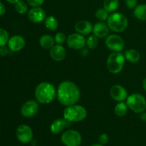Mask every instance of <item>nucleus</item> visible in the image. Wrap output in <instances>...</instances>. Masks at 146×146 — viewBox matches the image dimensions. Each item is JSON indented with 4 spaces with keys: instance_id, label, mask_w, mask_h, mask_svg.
Here are the masks:
<instances>
[{
    "instance_id": "1",
    "label": "nucleus",
    "mask_w": 146,
    "mask_h": 146,
    "mask_svg": "<svg viewBox=\"0 0 146 146\" xmlns=\"http://www.w3.org/2000/svg\"><path fill=\"white\" fill-rule=\"evenodd\" d=\"M56 97L61 104L65 106L76 104L81 93L76 84L71 81H62L57 88Z\"/></svg>"
},
{
    "instance_id": "2",
    "label": "nucleus",
    "mask_w": 146,
    "mask_h": 146,
    "mask_svg": "<svg viewBox=\"0 0 146 146\" xmlns=\"http://www.w3.org/2000/svg\"><path fill=\"white\" fill-rule=\"evenodd\" d=\"M57 90L49 82H41L38 84L35 89V97L38 103L48 104L53 102L56 97Z\"/></svg>"
},
{
    "instance_id": "3",
    "label": "nucleus",
    "mask_w": 146,
    "mask_h": 146,
    "mask_svg": "<svg viewBox=\"0 0 146 146\" xmlns=\"http://www.w3.org/2000/svg\"><path fill=\"white\" fill-rule=\"evenodd\" d=\"M64 118L69 123L80 122L86 118L87 111L81 105H74L66 106L64 111Z\"/></svg>"
},
{
    "instance_id": "4",
    "label": "nucleus",
    "mask_w": 146,
    "mask_h": 146,
    "mask_svg": "<svg viewBox=\"0 0 146 146\" xmlns=\"http://www.w3.org/2000/svg\"><path fill=\"white\" fill-rule=\"evenodd\" d=\"M107 24L112 31L115 32H123L128 25L127 17L120 12H113L107 19Z\"/></svg>"
},
{
    "instance_id": "5",
    "label": "nucleus",
    "mask_w": 146,
    "mask_h": 146,
    "mask_svg": "<svg viewBox=\"0 0 146 146\" xmlns=\"http://www.w3.org/2000/svg\"><path fill=\"white\" fill-rule=\"evenodd\" d=\"M125 61V58L122 53L113 52L107 58V68L112 74H119L123 69Z\"/></svg>"
},
{
    "instance_id": "6",
    "label": "nucleus",
    "mask_w": 146,
    "mask_h": 146,
    "mask_svg": "<svg viewBox=\"0 0 146 146\" xmlns=\"http://www.w3.org/2000/svg\"><path fill=\"white\" fill-rule=\"evenodd\" d=\"M125 103L128 108L135 113H141L146 110L145 98L138 93L128 96Z\"/></svg>"
},
{
    "instance_id": "7",
    "label": "nucleus",
    "mask_w": 146,
    "mask_h": 146,
    "mask_svg": "<svg viewBox=\"0 0 146 146\" xmlns=\"http://www.w3.org/2000/svg\"><path fill=\"white\" fill-rule=\"evenodd\" d=\"M106 46L113 52H121L125 47L123 38L117 34L108 36L105 41Z\"/></svg>"
},
{
    "instance_id": "8",
    "label": "nucleus",
    "mask_w": 146,
    "mask_h": 146,
    "mask_svg": "<svg viewBox=\"0 0 146 146\" xmlns=\"http://www.w3.org/2000/svg\"><path fill=\"white\" fill-rule=\"evenodd\" d=\"M61 140L66 146H80L82 141V137L77 131L68 130L63 133Z\"/></svg>"
},
{
    "instance_id": "9",
    "label": "nucleus",
    "mask_w": 146,
    "mask_h": 146,
    "mask_svg": "<svg viewBox=\"0 0 146 146\" xmlns=\"http://www.w3.org/2000/svg\"><path fill=\"white\" fill-rule=\"evenodd\" d=\"M39 109L38 102L35 100L27 101L21 106V114L25 118L34 117L38 113Z\"/></svg>"
},
{
    "instance_id": "10",
    "label": "nucleus",
    "mask_w": 146,
    "mask_h": 146,
    "mask_svg": "<svg viewBox=\"0 0 146 146\" xmlns=\"http://www.w3.org/2000/svg\"><path fill=\"white\" fill-rule=\"evenodd\" d=\"M86 39L84 35L78 33L71 34L67 37L66 43L69 48L75 50H80L85 47Z\"/></svg>"
},
{
    "instance_id": "11",
    "label": "nucleus",
    "mask_w": 146,
    "mask_h": 146,
    "mask_svg": "<svg viewBox=\"0 0 146 146\" xmlns=\"http://www.w3.org/2000/svg\"><path fill=\"white\" fill-rule=\"evenodd\" d=\"M16 135L20 143H28L33 138V131L29 125L21 124L17 128Z\"/></svg>"
},
{
    "instance_id": "12",
    "label": "nucleus",
    "mask_w": 146,
    "mask_h": 146,
    "mask_svg": "<svg viewBox=\"0 0 146 146\" xmlns=\"http://www.w3.org/2000/svg\"><path fill=\"white\" fill-rule=\"evenodd\" d=\"M110 95L111 98L117 102H123L126 101L128 98V92L123 86L115 84L113 86L110 90Z\"/></svg>"
},
{
    "instance_id": "13",
    "label": "nucleus",
    "mask_w": 146,
    "mask_h": 146,
    "mask_svg": "<svg viewBox=\"0 0 146 146\" xmlns=\"http://www.w3.org/2000/svg\"><path fill=\"white\" fill-rule=\"evenodd\" d=\"M26 41L24 37L19 35H14L10 37L8 41V48L12 52H18L25 46Z\"/></svg>"
},
{
    "instance_id": "14",
    "label": "nucleus",
    "mask_w": 146,
    "mask_h": 146,
    "mask_svg": "<svg viewBox=\"0 0 146 146\" xmlns=\"http://www.w3.org/2000/svg\"><path fill=\"white\" fill-rule=\"evenodd\" d=\"M28 19L33 23H41L46 19V12L41 7H33L28 11Z\"/></svg>"
},
{
    "instance_id": "15",
    "label": "nucleus",
    "mask_w": 146,
    "mask_h": 146,
    "mask_svg": "<svg viewBox=\"0 0 146 146\" xmlns=\"http://www.w3.org/2000/svg\"><path fill=\"white\" fill-rule=\"evenodd\" d=\"M49 55L54 61H61L66 56V51L62 45L56 44L50 49Z\"/></svg>"
},
{
    "instance_id": "16",
    "label": "nucleus",
    "mask_w": 146,
    "mask_h": 146,
    "mask_svg": "<svg viewBox=\"0 0 146 146\" xmlns=\"http://www.w3.org/2000/svg\"><path fill=\"white\" fill-rule=\"evenodd\" d=\"M109 29L108 24L104 21H99L94 26L93 32L98 38H105L108 36L109 34Z\"/></svg>"
},
{
    "instance_id": "17",
    "label": "nucleus",
    "mask_w": 146,
    "mask_h": 146,
    "mask_svg": "<svg viewBox=\"0 0 146 146\" xmlns=\"http://www.w3.org/2000/svg\"><path fill=\"white\" fill-rule=\"evenodd\" d=\"M93 25L87 20H81L76 23L75 30L77 33L82 35H88L93 31Z\"/></svg>"
},
{
    "instance_id": "18",
    "label": "nucleus",
    "mask_w": 146,
    "mask_h": 146,
    "mask_svg": "<svg viewBox=\"0 0 146 146\" xmlns=\"http://www.w3.org/2000/svg\"><path fill=\"white\" fill-rule=\"evenodd\" d=\"M69 122L64 118H58L55 120L50 125V131L53 134H59L64 130V128L68 125Z\"/></svg>"
},
{
    "instance_id": "19",
    "label": "nucleus",
    "mask_w": 146,
    "mask_h": 146,
    "mask_svg": "<svg viewBox=\"0 0 146 146\" xmlns=\"http://www.w3.org/2000/svg\"><path fill=\"white\" fill-rule=\"evenodd\" d=\"M55 43L54 38L48 34L43 35L39 39L40 46L44 49H51L55 45Z\"/></svg>"
},
{
    "instance_id": "20",
    "label": "nucleus",
    "mask_w": 146,
    "mask_h": 146,
    "mask_svg": "<svg viewBox=\"0 0 146 146\" xmlns=\"http://www.w3.org/2000/svg\"><path fill=\"white\" fill-rule=\"evenodd\" d=\"M125 60L132 64H136L141 59V54L135 49L126 50L124 54Z\"/></svg>"
},
{
    "instance_id": "21",
    "label": "nucleus",
    "mask_w": 146,
    "mask_h": 146,
    "mask_svg": "<svg viewBox=\"0 0 146 146\" xmlns=\"http://www.w3.org/2000/svg\"><path fill=\"white\" fill-rule=\"evenodd\" d=\"M134 16L135 18L141 21H146V4L137 5L134 9Z\"/></svg>"
},
{
    "instance_id": "22",
    "label": "nucleus",
    "mask_w": 146,
    "mask_h": 146,
    "mask_svg": "<svg viewBox=\"0 0 146 146\" xmlns=\"http://www.w3.org/2000/svg\"><path fill=\"white\" fill-rule=\"evenodd\" d=\"M119 7L118 0H104V8L108 13L115 12Z\"/></svg>"
},
{
    "instance_id": "23",
    "label": "nucleus",
    "mask_w": 146,
    "mask_h": 146,
    "mask_svg": "<svg viewBox=\"0 0 146 146\" xmlns=\"http://www.w3.org/2000/svg\"><path fill=\"white\" fill-rule=\"evenodd\" d=\"M45 26L46 29H48L50 31H55L58 27V19L54 16H48L46 17L45 20Z\"/></svg>"
},
{
    "instance_id": "24",
    "label": "nucleus",
    "mask_w": 146,
    "mask_h": 146,
    "mask_svg": "<svg viewBox=\"0 0 146 146\" xmlns=\"http://www.w3.org/2000/svg\"><path fill=\"white\" fill-rule=\"evenodd\" d=\"M128 107L126 103H125L124 101L118 102L114 108V111H115V115L119 117H123L126 115L127 112H128Z\"/></svg>"
},
{
    "instance_id": "25",
    "label": "nucleus",
    "mask_w": 146,
    "mask_h": 146,
    "mask_svg": "<svg viewBox=\"0 0 146 146\" xmlns=\"http://www.w3.org/2000/svg\"><path fill=\"white\" fill-rule=\"evenodd\" d=\"M14 9L17 13L24 14L28 11V4L22 0H20L14 4Z\"/></svg>"
},
{
    "instance_id": "26",
    "label": "nucleus",
    "mask_w": 146,
    "mask_h": 146,
    "mask_svg": "<svg viewBox=\"0 0 146 146\" xmlns=\"http://www.w3.org/2000/svg\"><path fill=\"white\" fill-rule=\"evenodd\" d=\"M98 37L94 35V34L90 35L87 38L86 41V45L87 46V47L89 49H94L95 48H96V46H98Z\"/></svg>"
},
{
    "instance_id": "27",
    "label": "nucleus",
    "mask_w": 146,
    "mask_h": 146,
    "mask_svg": "<svg viewBox=\"0 0 146 146\" xmlns=\"http://www.w3.org/2000/svg\"><path fill=\"white\" fill-rule=\"evenodd\" d=\"M9 38L8 31L4 29L0 28V47L7 45Z\"/></svg>"
},
{
    "instance_id": "28",
    "label": "nucleus",
    "mask_w": 146,
    "mask_h": 146,
    "mask_svg": "<svg viewBox=\"0 0 146 146\" xmlns=\"http://www.w3.org/2000/svg\"><path fill=\"white\" fill-rule=\"evenodd\" d=\"M96 17L100 21H104L107 20L108 17H109L108 12L104 8H99L96 11Z\"/></svg>"
},
{
    "instance_id": "29",
    "label": "nucleus",
    "mask_w": 146,
    "mask_h": 146,
    "mask_svg": "<svg viewBox=\"0 0 146 146\" xmlns=\"http://www.w3.org/2000/svg\"><path fill=\"white\" fill-rule=\"evenodd\" d=\"M66 36L64 32H58L54 36V41L57 44H62L66 41Z\"/></svg>"
},
{
    "instance_id": "30",
    "label": "nucleus",
    "mask_w": 146,
    "mask_h": 146,
    "mask_svg": "<svg viewBox=\"0 0 146 146\" xmlns=\"http://www.w3.org/2000/svg\"><path fill=\"white\" fill-rule=\"evenodd\" d=\"M27 2L32 7H39L44 4V0H27Z\"/></svg>"
},
{
    "instance_id": "31",
    "label": "nucleus",
    "mask_w": 146,
    "mask_h": 146,
    "mask_svg": "<svg viewBox=\"0 0 146 146\" xmlns=\"http://www.w3.org/2000/svg\"><path fill=\"white\" fill-rule=\"evenodd\" d=\"M125 2L128 9H135L138 4V0H125Z\"/></svg>"
},
{
    "instance_id": "32",
    "label": "nucleus",
    "mask_w": 146,
    "mask_h": 146,
    "mask_svg": "<svg viewBox=\"0 0 146 146\" xmlns=\"http://www.w3.org/2000/svg\"><path fill=\"white\" fill-rule=\"evenodd\" d=\"M98 141H99V143H101V145H106L108 141V135L106 133L101 134L99 138H98Z\"/></svg>"
},
{
    "instance_id": "33",
    "label": "nucleus",
    "mask_w": 146,
    "mask_h": 146,
    "mask_svg": "<svg viewBox=\"0 0 146 146\" xmlns=\"http://www.w3.org/2000/svg\"><path fill=\"white\" fill-rule=\"evenodd\" d=\"M9 48H7L6 46H1L0 47V56H5L8 54L9 53Z\"/></svg>"
},
{
    "instance_id": "34",
    "label": "nucleus",
    "mask_w": 146,
    "mask_h": 146,
    "mask_svg": "<svg viewBox=\"0 0 146 146\" xmlns=\"http://www.w3.org/2000/svg\"><path fill=\"white\" fill-rule=\"evenodd\" d=\"M6 13V7L1 1H0V17H2Z\"/></svg>"
},
{
    "instance_id": "35",
    "label": "nucleus",
    "mask_w": 146,
    "mask_h": 146,
    "mask_svg": "<svg viewBox=\"0 0 146 146\" xmlns=\"http://www.w3.org/2000/svg\"><path fill=\"white\" fill-rule=\"evenodd\" d=\"M80 50H81V54L82 56H87L88 55V54H89L88 48H85V47H84V48H82Z\"/></svg>"
},
{
    "instance_id": "36",
    "label": "nucleus",
    "mask_w": 146,
    "mask_h": 146,
    "mask_svg": "<svg viewBox=\"0 0 146 146\" xmlns=\"http://www.w3.org/2000/svg\"><path fill=\"white\" fill-rule=\"evenodd\" d=\"M140 118H141V121H143V122H146V112L144 111V112L141 113Z\"/></svg>"
},
{
    "instance_id": "37",
    "label": "nucleus",
    "mask_w": 146,
    "mask_h": 146,
    "mask_svg": "<svg viewBox=\"0 0 146 146\" xmlns=\"http://www.w3.org/2000/svg\"><path fill=\"white\" fill-rule=\"evenodd\" d=\"M19 1H20V0H7V2H9V4H15L16 3L18 2Z\"/></svg>"
},
{
    "instance_id": "38",
    "label": "nucleus",
    "mask_w": 146,
    "mask_h": 146,
    "mask_svg": "<svg viewBox=\"0 0 146 146\" xmlns=\"http://www.w3.org/2000/svg\"><path fill=\"white\" fill-rule=\"evenodd\" d=\"M143 87L144 90L146 91V77L144 78L143 81Z\"/></svg>"
},
{
    "instance_id": "39",
    "label": "nucleus",
    "mask_w": 146,
    "mask_h": 146,
    "mask_svg": "<svg viewBox=\"0 0 146 146\" xmlns=\"http://www.w3.org/2000/svg\"><path fill=\"white\" fill-rule=\"evenodd\" d=\"M92 146H104V145H101V143H96V144H94Z\"/></svg>"
},
{
    "instance_id": "40",
    "label": "nucleus",
    "mask_w": 146,
    "mask_h": 146,
    "mask_svg": "<svg viewBox=\"0 0 146 146\" xmlns=\"http://www.w3.org/2000/svg\"><path fill=\"white\" fill-rule=\"evenodd\" d=\"M0 133H1V130H0Z\"/></svg>"
}]
</instances>
